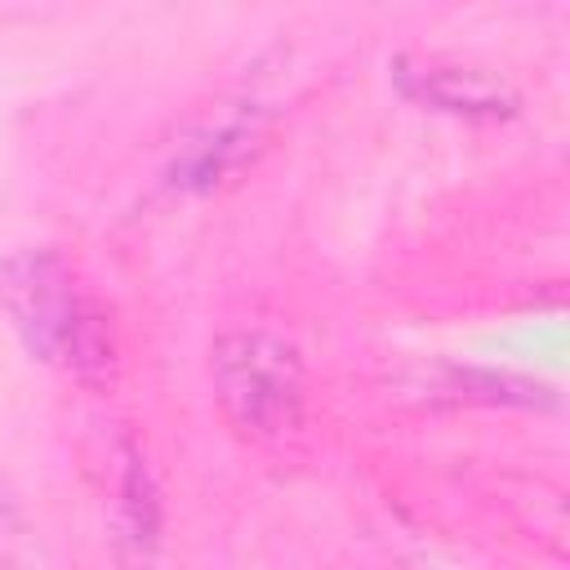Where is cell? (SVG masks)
<instances>
[{"instance_id":"obj_1","label":"cell","mask_w":570,"mask_h":570,"mask_svg":"<svg viewBox=\"0 0 570 570\" xmlns=\"http://www.w3.org/2000/svg\"><path fill=\"white\" fill-rule=\"evenodd\" d=\"M0 307L36 361L58 365L80 383L111 379V321L58 249L27 245L0 258Z\"/></svg>"},{"instance_id":"obj_2","label":"cell","mask_w":570,"mask_h":570,"mask_svg":"<svg viewBox=\"0 0 570 570\" xmlns=\"http://www.w3.org/2000/svg\"><path fill=\"white\" fill-rule=\"evenodd\" d=\"M214 401L254 445H276L303 428V361L272 330H232L209 347Z\"/></svg>"},{"instance_id":"obj_3","label":"cell","mask_w":570,"mask_h":570,"mask_svg":"<svg viewBox=\"0 0 570 570\" xmlns=\"http://www.w3.org/2000/svg\"><path fill=\"white\" fill-rule=\"evenodd\" d=\"M396 85L450 116H468V120H499L517 111V94L508 80L481 71V67H463V62H441V58H401L396 62Z\"/></svg>"},{"instance_id":"obj_4","label":"cell","mask_w":570,"mask_h":570,"mask_svg":"<svg viewBox=\"0 0 570 570\" xmlns=\"http://www.w3.org/2000/svg\"><path fill=\"white\" fill-rule=\"evenodd\" d=\"M258 138H263V129H258V116H254V111H249V116H232L227 125H218L209 138H200V142L187 151L178 183H183V187H214L218 178L236 174V169L254 156Z\"/></svg>"}]
</instances>
